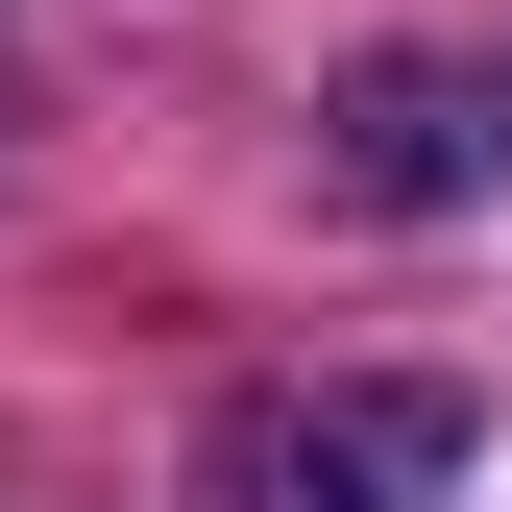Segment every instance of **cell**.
Returning <instances> with one entry per match:
<instances>
[{"label": "cell", "instance_id": "6da1fadb", "mask_svg": "<svg viewBox=\"0 0 512 512\" xmlns=\"http://www.w3.org/2000/svg\"><path fill=\"white\" fill-rule=\"evenodd\" d=\"M196 512H464V391L439 366H293L220 415Z\"/></svg>", "mask_w": 512, "mask_h": 512}, {"label": "cell", "instance_id": "7a4b0ae2", "mask_svg": "<svg viewBox=\"0 0 512 512\" xmlns=\"http://www.w3.org/2000/svg\"><path fill=\"white\" fill-rule=\"evenodd\" d=\"M317 196L342 220H464L512 196V49H366L317 98Z\"/></svg>", "mask_w": 512, "mask_h": 512}]
</instances>
